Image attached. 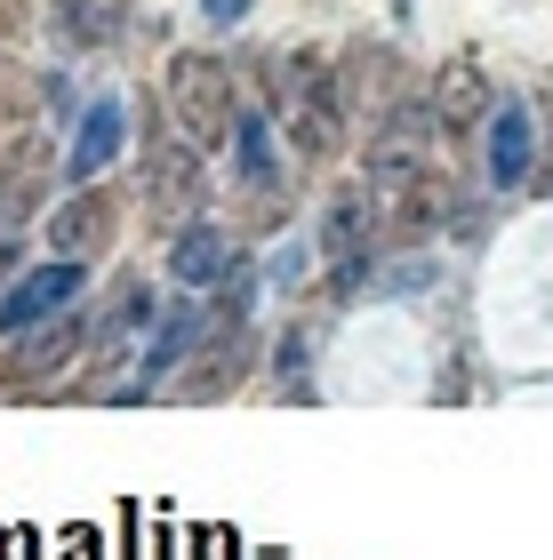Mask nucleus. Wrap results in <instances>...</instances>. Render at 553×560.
Instances as JSON below:
<instances>
[{
	"label": "nucleus",
	"instance_id": "nucleus-16",
	"mask_svg": "<svg viewBox=\"0 0 553 560\" xmlns=\"http://www.w3.org/2000/svg\"><path fill=\"white\" fill-rule=\"evenodd\" d=\"M249 9H257V0H200V16H209V24H241Z\"/></svg>",
	"mask_w": 553,
	"mask_h": 560
},
{
	"label": "nucleus",
	"instance_id": "nucleus-6",
	"mask_svg": "<svg viewBox=\"0 0 553 560\" xmlns=\"http://www.w3.org/2000/svg\"><path fill=\"white\" fill-rule=\"evenodd\" d=\"M81 289H89V272H81V265H72V257H48L41 272L9 280V296H0V328H9V337H24V328H41L48 313L81 304Z\"/></svg>",
	"mask_w": 553,
	"mask_h": 560
},
{
	"label": "nucleus",
	"instance_id": "nucleus-12",
	"mask_svg": "<svg viewBox=\"0 0 553 560\" xmlns=\"http://www.w3.org/2000/svg\"><path fill=\"white\" fill-rule=\"evenodd\" d=\"M224 137H233V152H241V185H249V192H281V185H289V168H281V137H273V120H265L257 105H241Z\"/></svg>",
	"mask_w": 553,
	"mask_h": 560
},
{
	"label": "nucleus",
	"instance_id": "nucleus-9",
	"mask_svg": "<svg viewBox=\"0 0 553 560\" xmlns=\"http://www.w3.org/2000/svg\"><path fill=\"white\" fill-rule=\"evenodd\" d=\"M120 144H129V113H120V96H96V105H81V120H72V152H65V176L72 185H96Z\"/></svg>",
	"mask_w": 553,
	"mask_h": 560
},
{
	"label": "nucleus",
	"instance_id": "nucleus-2",
	"mask_svg": "<svg viewBox=\"0 0 553 560\" xmlns=\"http://www.w3.org/2000/svg\"><path fill=\"white\" fill-rule=\"evenodd\" d=\"M161 96H169L177 129H185L200 152H209L224 129H233V113H241V96H233V72H224V57H200V48L169 57V72H161Z\"/></svg>",
	"mask_w": 553,
	"mask_h": 560
},
{
	"label": "nucleus",
	"instance_id": "nucleus-10",
	"mask_svg": "<svg viewBox=\"0 0 553 560\" xmlns=\"http://www.w3.org/2000/svg\"><path fill=\"white\" fill-rule=\"evenodd\" d=\"M113 224H120V200H113V192L72 185V200L48 217V248H57V257H72V265H89L96 248L113 241Z\"/></svg>",
	"mask_w": 553,
	"mask_h": 560
},
{
	"label": "nucleus",
	"instance_id": "nucleus-5",
	"mask_svg": "<svg viewBox=\"0 0 553 560\" xmlns=\"http://www.w3.org/2000/svg\"><path fill=\"white\" fill-rule=\"evenodd\" d=\"M145 217L161 233L200 217V152L193 144H153V161H145Z\"/></svg>",
	"mask_w": 553,
	"mask_h": 560
},
{
	"label": "nucleus",
	"instance_id": "nucleus-15",
	"mask_svg": "<svg viewBox=\"0 0 553 560\" xmlns=\"http://www.w3.org/2000/svg\"><path fill=\"white\" fill-rule=\"evenodd\" d=\"M306 361H313V337H306V328H289V337L273 345V376H281V393H297V400L313 393L306 385Z\"/></svg>",
	"mask_w": 553,
	"mask_h": 560
},
{
	"label": "nucleus",
	"instance_id": "nucleus-8",
	"mask_svg": "<svg viewBox=\"0 0 553 560\" xmlns=\"http://www.w3.org/2000/svg\"><path fill=\"white\" fill-rule=\"evenodd\" d=\"M241 265V248H233V233H224V224H177V233H169V280H177V289H193V296H209L224 272Z\"/></svg>",
	"mask_w": 553,
	"mask_h": 560
},
{
	"label": "nucleus",
	"instance_id": "nucleus-7",
	"mask_svg": "<svg viewBox=\"0 0 553 560\" xmlns=\"http://www.w3.org/2000/svg\"><path fill=\"white\" fill-rule=\"evenodd\" d=\"M489 185L497 192H538V105H506L489 113Z\"/></svg>",
	"mask_w": 553,
	"mask_h": 560
},
{
	"label": "nucleus",
	"instance_id": "nucleus-14",
	"mask_svg": "<svg viewBox=\"0 0 553 560\" xmlns=\"http://www.w3.org/2000/svg\"><path fill=\"white\" fill-rule=\"evenodd\" d=\"M57 16H65V24H81V40H89V48H105V40L120 33V9H113V0H57Z\"/></svg>",
	"mask_w": 553,
	"mask_h": 560
},
{
	"label": "nucleus",
	"instance_id": "nucleus-4",
	"mask_svg": "<svg viewBox=\"0 0 553 560\" xmlns=\"http://www.w3.org/2000/svg\"><path fill=\"white\" fill-rule=\"evenodd\" d=\"M321 257H330V280L337 296H354L369 280V257H377V224H369V200L361 192H337L321 209Z\"/></svg>",
	"mask_w": 553,
	"mask_h": 560
},
{
	"label": "nucleus",
	"instance_id": "nucleus-1",
	"mask_svg": "<svg viewBox=\"0 0 553 560\" xmlns=\"http://www.w3.org/2000/svg\"><path fill=\"white\" fill-rule=\"evenodd\" d=\"M369 224H377V241H434L441 233V217H449V192H441V168L425 161V152L410 144H377L369 152Z\"/></svg>",
	"mask_w": 553,
	"mask_h": 560
},
{
	"label": "nucleus",
	"instance_id": "nucleus-11",
	"mask_svg": "<svg viewBox=\"0 0 553 560\" xmlns=\"http://www.w3.org/2000/svg\"><path fill=\"white\" fill-rule=\"evenodd\" d=\"M137 328H153V289H145L137 272H120V280H113V296H105V313L89 320V337H81V345L96 352V369H105L113 352L137 337Z\"/></svg>",
	"mask_w": 553,
	"mask_h": 560
},
{
	"label": "nucleus",
	"instance_id": "nucleus-17",
	"mask_svg": "<svg viewBox=\"0 0 553 560\" xmlns=\"http://www.w3.org/2000/svg\"><path fill=\"white\" fill-rule=\"evenodd\" d=\"M9 257H16V233H0V265H9Z\"/></svg>",
	"mask_w": 553,
	"mask_h": 560
},
{
	"label": "nucleus",
	"instance_id": "nucleus-13",
	"mask_svg": "<svg viewBox=\"0 0 553 560\" xmlns=\"http://www.w3.org/2000/svg\"><path fill=\"white\" fill-rule=\"evenodd\" d=\"M482 113H489L482 65H449L434 81V120H441V129H482Z\"/></svg>",
	"mask_w": 553,
	"mask_h": 560
},
{
	"label": "nucleus",
	"instance_id": "nucleus-3",
	"mask_svg": "<svg viewBox=\"0 0 553 560\" xmlns=\"http://www.w3.org/2000/svg\"><path fill=\"white\" fill-rule=\"evenodd\" d=\"M281 129L306 161L337 144V81L321 57H281Z\"/></svg>",
	"mask_w": 553,
	"mask_h": 560
}]
</instances>
